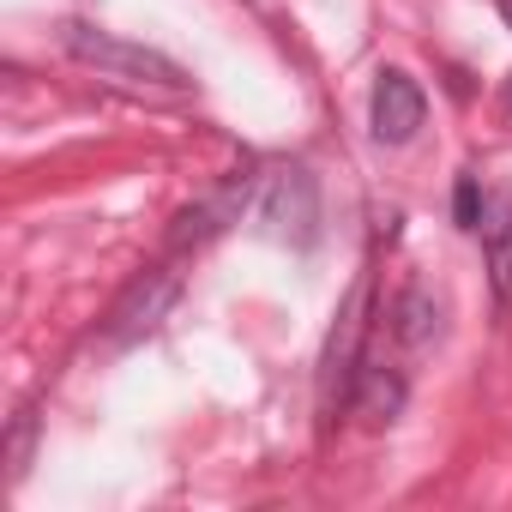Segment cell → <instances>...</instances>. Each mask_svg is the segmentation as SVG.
<instances>
[{
  "mask_svg": "<svg viewBox=\"0 0 512 512\" xmlns=\"http://www.w3.org/2000/svg\"><path fill=\"white\" fill-rule=\"evenodd\" d=\"M61 37H67V55H73V61L97 67V79H127V85L187 91V73H181L169 55L145 49V43H121V37H109V31H91V25H67Z\"/></svg>",
  "mask_w": 512,
  "mask_h": 512,
  "instance_id": "1",
  "label": "cell"
},
{
  "mask_svg": "<svg viewBox=\"0 0 512 512\" xmlns=\"http://www.w3.org/2000/svg\"><path fill=\"white\" fill-rule=\"evenodd\" d=\"M422 115H428L422 85H416L410 73L386 67V73L374 79V139H380V145H410L416 127H422Z\"/></svg>",
  "mask_w": 512,
  "mask_h": 512,
  "instance_id": "2",
  "label": "cell"
},
{
  "mask_svg": "<svg viewBox=\"0 0 512 512\" xmlns=\"http://www.w3.org/2000/svg\"><path fill=\"white\" fill-rule=\"evenodd\" d=\"M482 253H488V284H494V302L512 308V187H500L488 205H482Z\"/></svg>",
  "mask_w": 512,
  "mask_h": 512,
  "instance_id": "3",
  "label": "cell"
},
{
  "mask_svg": "<svg viewBox=\"0 0 512 512\" xmlns=\"http://www.w3.org/2000/svg\"><path fill=\"white\" fill-rule=\"evenodd\" d=\"M356 386H362V392H356V404H362L374 422H392V410L404 404V380H398V374H386L380 362H362Z\"/></svg>",
  "mask_w": 512,
  "mask_h": 512,
  "instance_id": "4",
  "label": "cell"
},
{
  "mask_svg": "<svg viewBox=\"0 0 512 512\" xmlns=\"http://www.w3.org/2000/svg\"><path fill=\"white\" fill-rule=\"evenodd\" d=\"M428 320H434V308H428V296H422V290H410V296L398 302V338H404L410 350H416V344H428V332H434Z\"/></svg>",
  "mask_w": 512,
  "mask_h": 512,
  "instance_id": "5",
  "label": "cell"
},
{
  "mask_svg": "<svg viewBox=\"0 0 512 512\" xmlns=\"http://www.w3.org/2000/svg\"><path fill=\"white\" fill-rule=\"evenodd\" d=\"M452 205H458V229H476L482 223V193H476V175H458V193H452Z\"/></svg>",
  "mask_w": 512,
  "mask_h": 512,
  "instance_id": "6",
  "label": "cell"
},
{
  "mask_svg": "<svg viewBox=\"0 0 512 512\" xmlns=\"http://www.w3.org/2000/svg\"><path fill=\"white\" fill-rule=\"evenodd\" d=\"M500 19H506V25H512V0H500Z\"/></svg>",
  "mask_w": 512,
  "mask_h": 512,
  "instance_id": "7",
  "label": "cell"
},
{
  "mask_svg": "<svg viewBox=\"0 0 512 512\" xmlns=\"http://www.w3.org/2000/svg\"><path fill=\"white\" fill-rule=\"evenodd\" d=\"M506 109H512V79H506Z\"/></svg>",
  "mask_w": 512,
  "mask_h": 512,
  "instance_id": "8",
  "label": "cell"
}]
</instances>
